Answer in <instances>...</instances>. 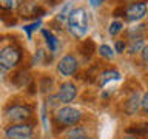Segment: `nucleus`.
<instances>
[{"label": "nucleus", "instance_id": "7ed1b4c3", "mask_svg": "<svg viewBox=\"0 0 148 139\" xmlns=\"http://www.w3.org/2000/svg\"><path fill=\"white\" fill-rule=\"evenodd\" d=\"M80 118H82L80 111L77 108H73V107H62L56 113V119L62 125H76L80 120Z\"/></svg>", "mask_w": 148, "mask_h": 139}, {"label": "nucleus", "instance_id": "20e7f679", "mask_svg": "<svg viewBox=\"0 0 148 139\" xmlns=\"http://www.w3.org/2000/svg\"><path fill=\"white\" fill-rule=\"evenodd\" d=\"M32 133L34 131L29 124H16L6 128L5 136L6 139H31Z\"/></svg>", "mask_w": 148, "mask_h": 139}, {"label": "nucleus", "instance_id": "f03ea898", "mask_svg": "<svg viewBox=\"0 0 148 139\" xmlns=\"http://www.w3.org/2000/svg\"><path fill=\"white\" fill-rule=\"evenodd\" d=\"M20 60H22V51L17 46L8 45L3 50H0V67L5 68L6 71L17 67Z\"/></svg>", "mask_w": 148, "mask_h": 139}, {"label": "nucleus", "instance_id": "4468645a", "mask_svg": "<svg viewBox=\"0 0 148 139\" xmlns=\"http://www.w3.org/2000/svg\"><path fill=\"white\" fill-rule=\"evenodd\" d=\"M127 131L133 136H143V134L148 133V124H140V125H131Z\"/></svg>", "mask_w": 148, "mask_h": 139}, {"label": "nucleus", "instance_id": "b1692460", "mask_svg": "<svg viewBox=\"0 0 148 139\" xmlns=\"http://www.w3.org/2000/svg\"><path fill=\"white\" fill-rule=\"evenodd\" d=\"M12 3H14V8H16V6H18V5L22 3V0H12Z\"/></svg>", "mask_w": 148, "mask_h": 139}, {"label": "nucleus", "instance_id": "39448f33", "mask_svg": "<svg viewBox=\"0 0 148 139\" xmlns=\"http://www.w3.org/2000/svg\"><path fill=\"white\" fill-rule=\"evenodd\" d=\"M79 68V62L73 54H66L65 57L60 59V62L57 65V71L62 76H73Z\"/></svg>", "mask_w": 148, "mask_h": 139}, {"label": "nucleus", "instance_id": "4be33fe9", "mask_svg": "<svg viewBox=\"0 0 148 139\" xmlns=\"http://www.w3.org/2000/svg\"><path fill=\"white\" fill-rule=\"evenodd\" d=\"M142 59L145 60V62H148V45H145L142 50Z\"/></svg>", "mask_w": 148, "mask_h": 139}, {"label": "nucleus", "instance_id": "dca6fc26", "mask_svg": "<svg viewBox=\"0 0 148 139\" xmlns=\"http://www.w3.org/2000/svg\"><path fill=\"white\" fill-rule=\"evenodd\" d=\"M114 53H116V51L111 48V46H108V45H100L99 46V54L103 59H113L114 57Z\"/></svg>", "mask_w": 148, "mask_h": 139}, {"label": "nucleus", "instance_id": "f257e3e1", "mask_svg": "<svg viewBox=\"0 0 148 139\" xmlns=\"http://www.w3.org/2000/svg\"><path fill=\"white\" fill-rule=\"evenodd\" d=\"M66 22H68L69 32H71L74 37L83 39V37L86 36L88 28H90V19H88V12L83 8L71 9Z\"/></svg>", "mask_w": 148, "mask_h": 139}, {"label": "nucleus", "instance_id": "412c9836", "mask_svg": "<svg viewBox=\"0 0 148 139\" xmlns=\"http://www.w3.org/2000/svg\"><path fill=\"white\" fill-rule=\"evenodd\" d=\"M140 107L145 111H148V93H145V94H143V97L140 99Z\"/></svg>", "mask_w": 148, "mask_h": 139}, {"label": "nucleus", "instance_id": "1a4fd4ad", "mask_svg": "<svg viewBox=\"0 0 148 139\" xmlns=\"http://www.w3.org/2000/svg\"><path fill=\"white\" fill-rule=\"evenodd\" d=\"M139 107H140V97H139L137 93H133V94L128 97V100L125 102V111H127L128 114H136Z\"/></svg>", "mask_w": 148, "mask_h": 139}, {"label": "nucleus", "instance_id": "a211bd4d", "mask_svg": "<svg viewBox=\"0 0 148 139\" xmlns=\"http://www.w3.org/2000/svg\"><path fill=\"white\" fill-rule=\"evenodd\" d=\"M42 25V22L40 20H37V22H34V23H31V25H25L23 26V31L26 32V36H28V39H31V32L34 31V30H37Z\"/></svg>", "mask_w": 148, "mask_h": 139}, {"label": "nucleus", "instance_id": "2eb2a0df", "mask_svg": "<svg viewBox=\"0 0 148 139\" xmlns=\"http://www.w3.org/2000/svg\"><path fill=\"white\" fill-rule=\"evenodd\" d=\"M80 53L85 56V57H91L92 53H94V43L92 40H85L83 43L80 45Z\"/></svg>", "mask_w": 148, "mask_h": 139}, {"label": "nucleus", "instance_id": "6e6552de", "mask_svg": "<svg viewBox=\"0 0 148 139\" xmlns=\"http://www.w3.org/2000/svg\"><path fill=\"white\" fill-rule=\"evenodd\" d=\"M145 14H147V2H134L125 11V16L131 22L140 20L142 17H145Z\"/></svg>", "mask_w": 148, "mask_h": 139}, {"label": "nucleus", "instance_id": "aec40b11", "mask_svg": "<svg viewBox=\"0 0 148 139\" xmlns=\"http://www.w3.org/2000/svg\"><path fill=\"white\" fill-rule=\"evenodd\" d=\"M114 48H116V53H123V51H125V48H127V46H125V43H123V42H120V40H117V42H116V45H114Z\"/></svg>", "mask_w": 148, "mask_h": 139}, {"label": "nucleus", "instance_id": "0eeeda50", "mask_svg": "<svg viewBox=\"0 0 148 139\" xmlns=\"http://www.w3.org/2000/svg\"><path fill=\"white\" fill-rule=\"evenodd\" d=\"M77 96V87L73 82H65L60 85L59 93H57V99L62 104H69L74 100V97Z\"/></svg>", "mask_w": 148, "mask_h": 139}, {"label": "nucleus", "instance_id": "5701e85b", "mask_svg": "<svg viewBox=\"0 0 148 139\" xmlns=\"http://www.w3.org/2000/svg\"><path fill=\"white\" fill-rule=\"evenodd\" d=\"M90 3H91V6L97 8L99 5H102V3H103V0H90Z\"/></svg>", "mask_w": 148, "mask_h": 139}, {"label": "nucleus", "instance_id": "9d476101", "mask_svg": "<svg viewBox=\"0 0 148 139\" xmlns=\"http://www.w3.org/2000/svg\"><path fill=\"white\" fill-rule=\"evenodd\" d=\"M120 79V73L116 71V70H106L99 76V85L103 87L105 83H108L111 81H119Z\"/></svg>", "mask_w": 148, "mask_h": 139}, {"label": "nucleus", "instance_id": "f8f14e48", "mask_svg": "<svg viewBox=\"0 0 148 139\" xmlns=\"http://www.w3.org/2000/svg\"><path fill=\"white\" fill-rule=\"evenodd\" d=\"M42 34H43V37H45L46 45H48L49 51H53V53H54V51L57 50V46H59V42H57V39H56V36L49 30H42Z\"/></svg>", "mask_w": 148, "mask_h": 139}, {"label": "nucleus", "instance_id": "393cba45", "mask_svg": "<svg viewBox=\"0 0 148 139\" xmlns=\"http://www.w3.org/2000/svg\"><path fill=\"white\" fill-rule=\"evenodd\" d=\"M8 71H6V70H5V68H2V67H0V76H3V74H6Z\"/></svg>", "mask_w": 148, "mask_h": 139}, {"label": "nucleus", "instance_id": "ddd939ff", "mask_svg": "<svg viewBox=\"0 0 148 139\" xmlns=\"http://www.w3.org/2000/svg\"><path fill=\"white\" fill-rule=\"evenodd\" d=\"M143 46H145V40L142 39V37H136V39H133L130 42L128 45V53L130 54H136L139 51L143 50Z\"/></svg>", "mask_w": 148, "mask_h": 139}, {"label": "nucleus", "instance_id": "a878e982", "mask_svg": "<svg viewBox=\"0 0 148 139\" xmlns=\"http://www.w3.org/2000/svg\"><path fill=\"white\" fill-rule=\"evenodd\" d=\"M123 139H137L136 136H128V138H123Z\"/></svg>", "mask_w": 148, "mask_h": 139}, {"label": "nucleus", "instance_id": "423d86ee", "mask_svg": "<svg viewBox=\"0 0 148 139\" xmlns=\"http://www.w3.org/2000/svg\"><path fill=\"white\" fill-rule=\"evenodd\" d=\"M31 116V108L26 105H12L6 111V118L12 122H22Z\"/></svg>", "mask_w": 148, "mask_h": 139}, {"label": "nucleus", "instance_id": "9b49d317", "mask_svg": "<svg viewBox=\"0 0 148 139\" xmlns=\"http://www.w3.org/2000/svg\"><path fill=\"white\" fill-rule=\"evenodd\" d=\"M65 138L66 139H91L85 133V130L80 128V127H71L66 133H65Z\"/></svg>", "mask_w": 148, "mask_h": 139}, {"label": "nucleus", "instance_id": "f3484780", "mask_svg": "<svg viewBox=\"0 0 148 139\" xmlns=\"http://www.w3.org/2000/svg\"><path fill=\"white\" fill-rule=\"evenodd\" d=\"M123 30V23L122 22H119V20H116V22H113L110 25V28H108V32L111 36H116V34H119L120 31Z\"/></svg>", "mask_w": 148, "mask_h": 139}, {"label": "nucleus", "instance_id": "6ab92c4d", "mask_svg": "<svg viewBox=\"0 0 148 139\" xmlns=\"http://www.w3.org/2000/svg\"><path fill=\"white\" fill-rule=\"evenodd\" d=\"M14 8L12 0H0V9H5V11H9V9Z\"/></svg>", "mask_w": 148, "mask_h": 139}, {"label": "nucleus", "instance_id": "bb28decb", "mask_svg": "<svg viewBox=\"0 0 148 139\" xmlns=\"http://www.w3.org/2000/svg\"><path fill=\"white\" fill-rule=\"evenodd\" d=\"M147 11H148V5H147Z\"/></svg>", "mask_w": 148, "mask_h": 139}]
</instances>
